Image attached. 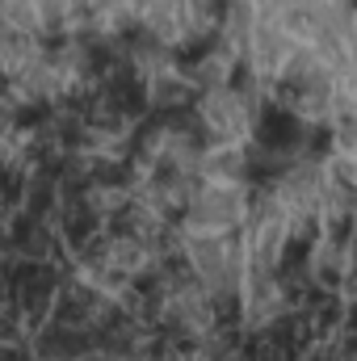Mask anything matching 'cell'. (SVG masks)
Returning <instances> with one entry per match:
<instances>
[{"instance_id":"1","label":"cell","mask_w":357,"mask_h":361,"mask_svg":"<svg viewBox=\"0 0 357 361\" xmlns=\"http://www.w3.org/2000/svg\"><path fill=\"white\" fill-rule=\"evenodd\" d=\"M202 126H206L210 143H236L253 126V101L236 89V85L206 92L202 97Z\"/></svg>"}]
</instances>
